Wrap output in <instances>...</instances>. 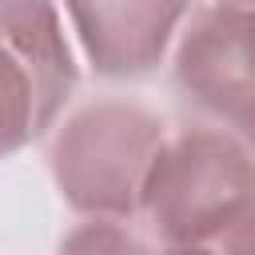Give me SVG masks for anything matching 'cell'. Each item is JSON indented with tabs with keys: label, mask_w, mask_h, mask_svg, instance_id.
Wrapping results in <instances>:
<instances>
[{
	"label": "cell",
	"mask_w": 255,
	"mask_h": 255,
	"mask_svg": "<svg viewBox=\"0 0 255 255\" xmlns=\"http://www.w3.org/2000/svg\"><path fill=\"white\" fill-rule=\"evenodd\" d=\"M139 211L163 243H211L251 223V151L227 128L163 139L139 187Z\"/></svg>",
	"instance_id": "cell-1"
},
{
	"label": "cell",
	"mask_w": 255,
	"mask_h": 255,
	"mask_svg": "<svg viewBox=\"0 0 255 255\" xmlns=\"http://www.w3.org/2000/svg\"><path fill=\"white\" fill-rule=\"evenodd\" d=\"M163 139V120L151 108L135 100H92L52 135V179L80 215L128 219L139 211V187Z\"/></svg>",
	"instance_id": "cell-2"
},
{
	"label": "cell",
	"mask_w": 255,
	"mask_h": 255,
	"mask_svg": "<svg viewBox=\"0 0 255 255\" xmlns=\"http://www.w3.org/2000/svg\"><path fill=\"white\" fill-rule=\"evenodd\" d=\"M76 88L52 0H0V159L40 139Z\"/></svg>",
	"instance_id": "cell-3"
},
{
	"label": "cell",
	"mask_w": 255,
	"mask_h": 255,
	"mask_svg": "<svg viewBox=\"0 0 255 255\" xmlns=\"http://www.w3.org/2000/svg\"><path fill=\"white\" fill-rule=\"evenodd\" d=\"M251 4L215 0L191 16L175 52L179 92L235 135H247L251 128Z\"/></svg>",
	"instance_id": "cell-4"
},
{
	"label": "cell",
	"mask_w": 255,
	"mask_h": 255,
	"mask_svg": "<svg viewBox=\"0 0 255 255\" xmlns=\"http://www.w3.org/2000/svg\"><path fill=\"white\" fill-rule=\"evenodd\" d=\"M96 76L139 80L155 72L187 16V0H64Z\"/></svg>",
	"instance_id": "cell-5"
},
{
	"label": "cell",
	"mask_w": 255,
	"mask_h": 255,
	"mask_svg": "<svg viewBox=\"0 0 255 255\" xmlns=\"http://www.w3.org/2000/svg\"><path fill=\"white\" fill-rule=\"evenodd\" d=\"M56 255H151L147 247H143V239L135 235V231H128L124 223H116V219H88V223H80L76 231H68L64 235V243H60V251Z\"/></svg>",
	"instance_id": "cell-6"
},
{
	"label": "cell",
	"mask_w": 255,
	"mask_h": 255,
	"mask_svg": "<svg viewBox=\"0 0 255 255\" xmlns=\"http://www.w3.org/2000/svg\"><path fill=\"white\" fill-rule=\"evenodd\" d=\"M163 255H251V243H247V227H243V231L211 239V243H167Z\"/></svg>",
	"instance_id": "cell-7"
},
{
	"label": "cell",
	"mask_w": 255,
	"mask_h": 255,
	"mask_svg": "<svg viewBox=\"0 0 255 255\" xmlns=\"http://www.w3.org/2000/svg\"><path fill=\"white\" fill-rule=\"evenodd\" d=\"M235 4H247V0H235Z\"/></svg>",
	"instance_id": "cell-8"
}]
</instances>
